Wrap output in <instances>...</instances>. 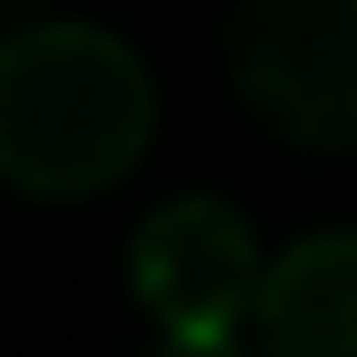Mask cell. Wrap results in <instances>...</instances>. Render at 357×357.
Wrapping results in <instances>:
<instances>
[{
	"instance_id": "6da1fadb",
	"label": "cell",
	"mask_w": 357,
	"mask_h": 357,
	"mask_svg": "<svg viewBox=\"0 0 357 357\" xmlns=\"http://www.w3.org/2000/svg\"><path fill=\"white\" fill-rule=\"evenodd\" d=\"M155 138V82L98 24L33 17L0 33V178L24 195H98Z\"/></svg>"
},
{
	"instance_id": "7a4b0ae2",
	"label": "cell",
	"mask_w": 357,
	"mask_h": 357,
	"mask_svg": "<svg viewBox=\"0 0 357 357\" xmlns=\"http://www.w3.org/2000/svg\"><path fill=\"white\" fill-rule=\"evenodd\" d=\"M227 73L276 138L317 155L357 146V0H236Z\"/></svg>"
},
{
	"instance_id": "3957f363",
	"label": "cell",
	"mask_w": 357,
	"mask_h": 357,
	"mask_svg": "<svg viewBox=\"0 0 357 357\" xmlns=\"http://www.w3.org/2000/svg\"><path fill=\"white\" fill-rule=\"evenodd\" d=\"M260 268L244 211L220 195H178L130 236V292L178 341H227L260 301Z\"/></svg>"
},
{
	"instance_id": "277c9868",
	"label": "cell",
	"mask_w": 357,
	"mask_h": 357,
	"mask_svg": "<svg viewBox=\"0 0 357 357\" xmlns=\"http://www.w3.org/2000/svg\"><path fill=\"white\" fill-rule=\"evenodd\" d=\"M268 357H357V236H301L260 268L252 301Z\"/></svg>"
},
{
	"instance_id": "5b68a950",
	"label": "cell",
	"mask_w": 357,
	"mask_h": 357,
	"mask_svg": "<svg viewBox=\"0 0 357 357\" xmlns=\"http://www.w3.org/2000/svg\"><path fill=\"white\" fill-rule=\"evenodd\" d=\"M146 357H244V349H236V333H227V341H178V333H162Z\"/></svg>"
},
{
	"instance_id": "8992f818",
	"label": "cell",
	"mask_w": 357,
	"mask_h": 357,
	"mask_svg": "<svg viewBox=\"0 0 357 357\" xmlns=\"http://www.w3.org/2000/svg\"><path fill=\"white\" fill-rule=\"evenodd\" d=\"M41 8H49V0H0V33H17V24H33Z\"/></svg>"
}]
</instances>
